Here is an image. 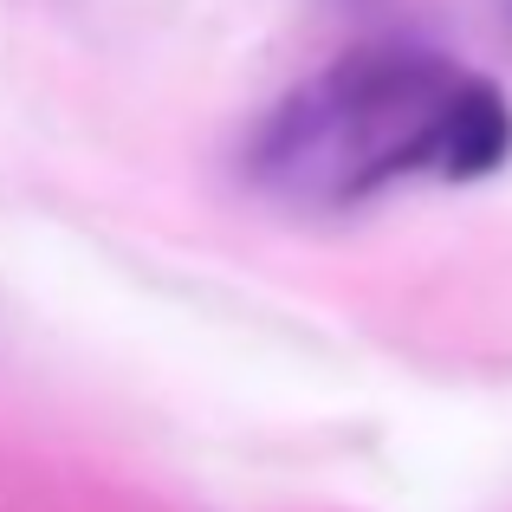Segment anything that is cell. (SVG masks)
Segmentation results:
<instances>
[{
  "instance_id": "6da1fadb",
  "label": "cell",
  "mask_w": 512,
  "mask_h": 512,
  "mask_svg": "<svg viewBox=\"0 0 512 512\" xmlns=\"http://www.w3.org/2000/svg\"><path fill=\"white\" fill-rule=\"evenodd\" d=\"M461 72L415 39L350 46L247 130L240 175L253 195L305 214H344L402 182H428L435 124Z\"/></svg>"
},
{
  "instance_id": "7a4b0ae2",
  "label": "cell",
  "mask_w": 512,
  "mask_h": 512,
  "mask_svg": "<svg viewBox=\"0 0 512 512\" xmlns=\"http://www.w3.org/2000/svg\"><path fill=\"white\" fill-rule=\"evenodd\" d=\"M512 163V98L487 72H461L435 124L428 182H487Z\"/></svg>"
},
{
  "instance_id": "3957f363",
  "label": "cell",
  "mask_w": 512,
  "mask_h": 512,
  "mask_svg": "<svg viewBox=\"0 0 512 512\" xmlns=\"http://www.w3.org/2000/svg\"><path fill=\"white\" fill-rule=\"evenodd\" d=\"M506 26H512V0H506Z\"/></svg>"
}]
</instances>
